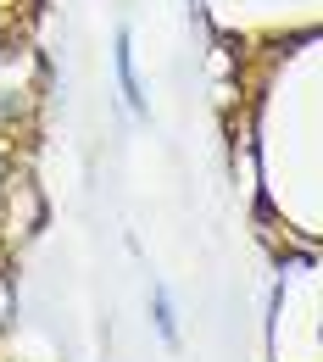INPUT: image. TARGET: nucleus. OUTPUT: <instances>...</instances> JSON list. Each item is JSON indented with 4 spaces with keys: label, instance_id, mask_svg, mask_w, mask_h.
Segmentation results:
<instances>
[{
    "label": "nucleus",
    "instance_id": "1",
    "mask_svg": "<svg viewBox=\"0 0 323 362\" xmlns=\"http://www.w3.org/2000/svg\"><path fill=\"white\" fill-rule=\"evenodd\" d=\"M117 78H123V100L129 112H145V90L134 78V50H129V28H117Z\"/></svg>",
    "mask_w": 323,
    "mask_h": 362
},
{
    "label": "nucleus",
    "instance_id": "2",
    "mask_svg": "<svg viewBox=\"0 0 323 362\" xmlns=\"http://www.w3.org/2000/svg\"><path fill=\"white\" fill-rule=\"evenodd\" d=\"M151 313H156V329H162V340H168V346H179V323H173V301H168V290H162V284L151 290Z\"/></svg>",
    "mask_w": 323,
    "mask_h": 362
}]
</instances>
